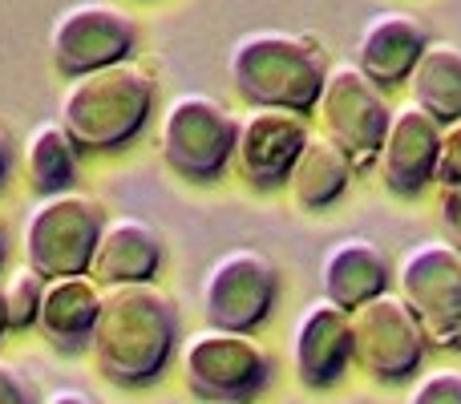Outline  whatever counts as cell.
<instances>
[{
    "label": "cell",
    "instance_id": "d4e9b609",
    "mask_svg": "<svg viewBox=\"0 0 461 404\" xmlns=\"http://www.w3.org/2000/svg\"><path fill=\"white\" fill-rule=\"evenodd\" d=\"M0 404H41L32 381L21 368L8 364V360H0Z\"/></svg>",
    "mask_w": 461,
    "mask_h": 404
},
{
    "label": "cell",
    "instance_id": "ffe728a7",
    "mask_svg": "<svg viewBox=\"0 0 461 404\" xmlns=\"http://www.w3.org/2000/svg\"><path fill=\"white\" fill-rule=\"evenodd\" d=\"M21 170L41 199H45V194L73 191L77 170H81V146L73 142L61 121H41V126H32V134L24 138Z\"/></svg>",
    "mask_w": 461,
    "mask_h": 404
},
{
    "label": "cell",
    "instance_id": "f546056e",
    "mask_svg": "<svg viewBox=\"0 0 461 404\" xmlns=\"http://www.w3.org/2000/svg\"><path fill=\"white\" fill-rule=\"evenodd\" d=\"M8 332V308H5V283H0V336Z\"/></svg>",
    "mask_w": 461,
    "mask_h": 404
},
{
    "label": "cell",
    "instance_id": "83f0119b",
    "mask_svg": "<svg viewBox=\"0 0 461 404\" xmlns=\"http://www.w3.org/2000/svg\"><path fill=\"white\" fill-rule=\"evenodd\" d=\"M41 404H102V400L86 389H53Z\"/></svg>",
    "mask_w": 461,
    "mask_h": 404
},
{
    "label": "cell",
    "instance_id": "4316f807",
    "mask_svg": "<svg viewBox=\"0 0 461 404\" xmlns=\"http://www.w3.org/2000/svg\"><path fill=\"white\" fill-rule=\"evenodd\" d=\"M13 170H16V146H13V134H8V130L0 126V191L8 186Z\"/></svg>",
    "mask_w": 461,
    "mask_h": 404
},
{
    "label": "cell",
    "instance_id": "ac0fdd59",
    "mask_svg": "<svg viewBox=\"0 0 461 404\" xmlns=\"http://www.w3.org/2000/svg\"><path fill=\"white\" fill-rule=\"evenodd\" d=\"M97 316H102V283L94 275L49 279L41 300L37 332L57 352H89Z\"/></svg>",
    "mask_w": 461,
    "mask_h": 404
},
{
    "label": "cell",
    "instance_id": "8fae6325",
    "mask_svg": "<svg viewBox=\"0 0 461 404\" xmlns=\"http://www.w3.org/2000/svg\"><path fill=\"white\" fill-rule=\"evenodd\" d=\"M138 45V24L110 0H77L61 8L49 29V57L57 73L81 77V73L105 69V65L130 61Z\"/></svg>",
    "mask_w": 461,
    "mask_h": 404
},
{
    "label": "cell",
    "instance_id": "7a4b0ae2",
    "mask_svg": "<svg viewBox=\"0 0 461 404\" xmlns=\"http://www.w3.org/2000/svg\"><path fill=\"white\" fill-rule=\"evenodd\" d=\"M154 113V77L138 61H118L105 69L69 77L57 105V121L69 130L81 150L113 154L126 150Z\"/></svg>",
    "mask_w": 461,
    "mask_h": 404
},
{
    "label": "cell",
    "instance_id": "5bb4252c",
    "mask_svg": "<svg viewBox=\"0 0 461 404\" xmlns=\"http://www.w3.org/2000/svg\"><path fill=\"white\" fill-rule=\"evenodd\" d=\"M352 368V316L332 300H312L292 328V373L303 389H332Z\"/></svg>",
    "mask_w": 461,
    "mask_h": 404
},
{
    "label": "cell",
    "instance_id": "44dd1931",
    "mask_svg": "<svg viewBox=\"0 0 461 404\" xmlns=\"http://www.w3.org/2000/svg\"><path fill=\"white\" fill-rule=\"evenodd\" d=\"M405 85H409V102L429 110L441 126L457 121L461 118V45H454V40H429Z\"/></svg>",
    "mask_w": 461,
    "mask_h": 404
},
{
    "label": "cell",
    "instance_id": "3957f363",
    "mask_svg": "<svg viewBox=\"0 0 461 404\" xmlns=\"http://www.w3.org/2000/svg\"><path fill=\"white\" fill-rule=\"evenodd\" d=\"M227 77L251 105L312 113L324 89L328 65L316 40L284 29H251L227 49Z\"/></svg>",
    "mask_w": 461,
    "mask_h": 404
},
{
    "label": "cell",
    "instance_id": "8992f818",
    "mask_svg": "<svg viewBox=\"0 0 461 404\" xmlns=\"http://www.w3.org/2000/svg\"><path fill=\"white\" fill-rule=\"evenodd\" d=\"M183 381L203 404H251L271 381V352L251 332L207 324L183 340Z\"/></svg>",
    "mask_w": 461,
    "mask_h": 404
},
{
    "label": "cell",
    "instance_id": "7402d4cb",
    "mask_svg": "<svg viewBox=\"0 0 461 404\" xmlns=\"http://www.w3.org/2000/svg\"><path fill=\"white\" fill-rule=\"evenodd\" d=\"M5 308H8V332H24V328H37V316H41V300H45V275L24 263V267L8 271L5 279Z\"/></svg>",
    "mask_w": 461,
    "mask_h": 404
},
{
    "label": "cell",
    "instance_id": "6da1fadb",
    "mask_svg": "<svg viewBox=\"0 0 461 404\" xmlns=\"http://www.w3.org/2000/svg\"><path fill=\"white\" fill-rule=\"evenodd\" d=\"M178 352V308L158 283L102 287L89 356L118 389H146L170 368Z\"/></svg>",
    "mask_w": 461,
    "mask_h": 404
},
{
    "label": "cell",
    "instance_id": "603a6c76",
    "mask_svg": "<svg viewBox=\"0 0 461 404\" xmlns=\"http://www.w3.org/2000/svg\"><path fill=\"white\" fill-rule=\"evenodd\" d=\"M405 404H461V368H433L421 373L409 389Z\"/></svg>",
    "mask_w": 461,
    "mask_h": 404
},
{
    "label": "cell",
    "instance_id": "ba28073f",
    "mask_svg": "<svg viewBox=\"0 0 461 404\" xmlns=\"http://www.w3.org/2000/svg\"><path fill=\"white\" fill-rule=\"evenodd\" d=\"M320 130L348 154L357 166H373L376 150L384 142L393 105L384 97V85H376L357 61L328 65L324 89L316 102Z\"/></svg>",
    "mask_w": 461,
    "mask_h": 404
},
{
    "label": "cell",
    "instance_id": "f1b7e54d",
    "mask_svg": "<svg viewBox=\"0 0 461 404\" xmlns=\"http://www.w3.org/2000/svg\"><path fill=\"white\" fill-rule=\"evenodd\" d=\"M5 263H8V230L0 222V271H5Z\"/></svg>",
    "mask_w": 461,
    "mask_h": 404
},
{
    "label": "cell",
    "instance_id": "2e32d148",
    "mask_svg": "<svg viewBox=\"0 0 461 404\" xmlns=\"http://www.w3.org/2000/svg\"><path fill=\"white\" fill-rule=\"evenodd\" d=\"M393 283V263L373 238L348 235L328 247L320 263V295L332 300L336 308H360V303L384 295Z\"/></svg>",
    "mask_w": 461,
    "mask_h": 404
},
{
    "label": "cell",
    "instance_id": "9c48e42d",
    "mask_svg": "<svg viewBox=\"0 0 461 404\" xmlns=\"http://www.w3.org/2000/svg\"><path fill=\"white\" fill-rule=\"evenodd\" d=\"M352 316V364L368 373L381 384L409 381L425 364L429 352V332L413 316L397 292H384L376 300L360 303L348 311Z\"/></svg>",
    "mask_w": 461,
    "mask_h": 404
},
{
    "label": "cell",
    "instance_id": "484cf974",
    "mask_svg": "<svg viewBox=\"0 0 461 404\" xmlns=\"http://www.w3.org/2000/svg\"><path fill=\"white\" fill-rule=\"evenodd\" d=\"M438 211H441V230H446V238L454 247H461V186H441Z\"/></svg>",
    "mask_w": 461,
    "mask_h": 404
},
{
    "label": "cell",
    "instance_id": "7c38bea8",
    "mask_svg": "<svg viewBox=\"0 0 461 404\" xmlns=\"http://www.w3.org/2000/svg\"><path fill=\"white\" fill-rule=\"evenodd\" d=\"M312 126L303 113L292 110H251L239 118V142H235V170L255 191H276L287 183Z\"/></svg>",
    "mask_w": 461,
    "mask_h": 404
},
{
    "label": "cell",
    "instance_id": "30bf717a",
    "mask_svg": "<svg viewBox=\"0 0 461 404\" xmlns=\"http://www.w3.org/2000/svg\"><path fill=\"white\" fill-rule=\"evenodd\" d=\"M199 303L211 328L255 332V328L267 324L279 303L276 263L263 251H251V247H235V251L219 255L203 275Z\"/></svg>",
    "mask_w": 461,
    "mask_h": 404
},
{
    "label": "cell",
    "instance_id": "cb8c5ba5",
    "mask_svg": "<svg viewBox=\"0 0 461 404\" xmlns=\"http://www.w3.org/2000/svg\"><path fill=\"white\" fill-rule=\"evenodd\" d=\"M438 183L461 186V118L441 126V150H438Z\"/></svg>",
    "mask_w": 461,
    "mask_h": 404
},
{
    "label": "cell",
    "instance_id": "9a60e30c",
    "mask_svg": "<svg viewBox=\"0 0 461 404\" xmlns=\"http://www.w3.org/2000/svg\"><path fill=\"white\" fill-rule=\"evenodd\" d=\"M429 40L433 37L421 16L389 8V13L368 16V24L357 37V57H352V61H357L376 85H384V89L405 85Z\"/></svg>",
    "mask_w": 461,
    "mask_h": 404
},
{
    "label": "cell",
    "instance_id": "5b68a950",
    "mask_svg": "<svg viewBox=\"0 0 461 404\" xmlns=\"http://www.w3.org/2000/svg\"><path fill=\"white\" fill-rule=\"evenodd\" d=\"M239 118L211 94H175L158 118V154L186 183H215L235 162Z\"/></svg>",
    "mask_w": 461,
    "mask_h": 404
},
{
    "label": "cell",
    "instance_id": "52a82bcc",
    "mask_svg": "<svg viewBox=\"0 0 461 404\" xmlns=\"http://www.w3.org/2000/svg\"><path fill=\"white\" fill-rule=\"evenodd\" d=\"M393 283L433 344L461 348V247L449 238L413 243L393 267Z\"/></svg>",
    "mask_w": 461,
    "mask_h": 404
},
{
    "label": "cell",
    "instance_id": "e0dca14e",
    "mask_svg": "<svg viewBox=\"0 0 461 404\" xmlns=\"http://www.w3.org/2000/svg\"><path fill=\"white\" fill-rule=\"evenodd\" d=\"M162 271V235L146 219L134 214H118L105 219L102 243H97L94 267L89 275L102 287L118 283H154V275Z\"/></svg>",
    "mask_w": 461,
    "mask_h": 404
},
{
    "label": "cell",
    "instance_id": "d6986e66",
    "mask_svg": "<svg viewBox=\"0 0 461 404\" xmlns=\"http://www.w3.org/2000/svg\"><path fill=\"white\" fill-rule=\"evenodd\" d=\"M357 175V162L324 134V130H312L308 142H303L300 158H295L292 175H287L284 191L300 211H328L332 202H340L352 186Z\"/></svg>",
    "mask_w": 461,
    "mask_h": 404
},
{
    "label": "cell",
    "instance_id": "277c9868",
    "mask_svg": "<svg viewBox=\"0 0 461 404\" xmlns=\"http://www.w3.org/2000/svg\"><path fill=\"white\" fill-rule=\"evenodd\" d=\"M105 219L110 214L102 211V202L94 194H81V191L45 194L24 214V227H21L24 263L45 279L89 275Z\"/></svg>",
    "mask_w": 461,
    "mask_h": 404
},
{
    "label": "cell",
    "instance_id": "4fadbf2b",
    "mask_svg": "<svg viewBox=\"0 0 461 404\" xmlns=\"http://www.w3.org/2000/svg\"><path fill=\"white\" fill-rule=\"evenodd\" d=\"M438 150H441V121L417 102L393 105L384 142L376 150V175L393 194H421L438 183Z\"/></svg>",
    "mask_w": 461,
    "mask_h": 404
}]
</instances>
